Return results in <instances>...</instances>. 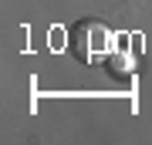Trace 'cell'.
<instances>
[{
    "mask_svg": "<svg viewBox=\"0 0 152 145\" xmlns=\"http://www.w3.org/2000/svg\"><path fill=\"white\" fill-rule=\"evenodd\" d=\"M112 44V31L102 20H78L68 31V51L75 54L78 64H95L108 54Z\"/></svg>",
    "mask_w": 152,
    "mask_h": 145,
    "instance_id": "obj_1",
    "label": "cell"
}]
</instances>
